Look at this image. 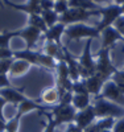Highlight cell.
<instances>
[{"instance_id":"31","label":"cell","mask_w":124,"mask_h":132,"mask_svg":"<svg viewBox=\"0 0 124 132\" xmlns=\"http://www.w3.org/2000/svg\"><path fill=\"white\" fill-rule=\"evenodd\" d=\"M114 132H124V119H119L114 124Z\"/></svg>"},{"instance_id":"6","label":"cell","mask_w":124,"mask_h":132,"mask_svg":"<svg viewBox=\"0 0 124 132\" xmlns=\"http://www.w3.org/2000/svg\"><path fill=\"white\" fill-rule=\"evenodd\" d=\"M100 98H104L110 102H114L124 108V94L119 90V87L115 85L114 81H107L102 89V94L99 95Z\"/></svg>"},{"instance_id":"21","label":"cell","mask_w":124,"mask_h":132,"mask_svg":"<svg viewBox=\"0 0 124 132\" xmlns=\"http://www.w3.org/2000/svg\"><path fill=\"white\" fill-rule=\"evenodd\" d=\"M28 25L30 27H35L37 29H40L42 33H45L48 30V27L45 24L44 19L41 17V15H29V21H28Z\"/></svg>"},{"instance_id":"14","label":"cell","mask_w":124,"mask_h":132,"mask_svg":"<svg viewBox=\"0 0 124 132\" xmlns=\"http://www.w3.org/2000/svg\"><path fill=\"white\" fill-rule=\"evenodd\" d=\"M41 102L44 104H46L48 107L55 106L60 103L61 99V91L58 90V87H50V89H46L42 94H41Z\"/></svg>"},{"instance_id":"9","label":"cell","mask_w":124,"mask_h":132,"mask_svg":"<svg viewBox=\"0 0 124 132\" xmlns=\"http://www.w3.org/2000/svg\"><path fill=\"white\" fill-rule=\"evenodd\" d=\"M95 118H96V115H95V111H94V106L90 104L87 108L81 110V111H77L74 123H75L77 127H79L81 129L86 131L90 126L94 123Z\"/></svg>"},{"instance_id":"40","label":"cell","mask_w":124,"mask_h":132,"mask_svg":"<svg viewBox=\"0 0 124 132\" xmlns=\"http://www.w3.org/2000/svg\"><path fill=\"white\" fill-rule=\"evenodd\" d=\"M121 11H123V13H124V4L121 5Z\"/></svg>"},{"instance_id":"25","label":"cell","mask_w":124,"mask_h":132,"mask_svg":"<svg viewBox=\"0 0 124 132\" xmlns=\"http://www.w3.org/2000/svg\"><path fill=\"white\" fill-rule=\"evenodd\" d=\"M70 7H69V3L66 2V0H55L54 2V12L57 13V15H63L67 9H69Z\"/></svg>"},{"instance_id":"26","label":"cell","mask_w":124,"mask_h":132,"mask_svg":"<svg viewBox=\"0 0 124 132\" xmlns=\"http://www.w3.org/2000/svg\"><path fill=\"white\" fill-rule=\"evenodd\" d=\"M15 58H8V60H0V74H8L11 65H12Z\"/></svg>"},{"instance_id":"12","label":"cell","mask_w":124,"mask_h":132,"mask_svg":"<svg viewBox=\"0 0 124 132\" xmlns=\"http://www.w3.org/2000/svg\"><path fill=\"white\" fill-rule=\"evenodd\" d=\"M65 29H66V25H63L61 23H57L55 25H53L52 28H49L46 32L44 33V40L55 42L57 45L62 46L63 44L61 41V37H62V35H65Z\"/></svg>"},{"instance_id":"13","label":"cell","mask_w":124,"mask_h":132,"mask_svg":"<svg viewBox=\"0 0 124 132\" xmlns=\"http://www.w3.org/2000/svg\"><path fill=\"white\" fill-rule=\"evenodd\" d=\"M0 96H3L7 103H12L13 106L17 107L19 103H21L24 99H27V96L22 94V91L15 89V87H7V89H2L0 90Z\"/></svg>"},{"instance_id":"11","label":"cell","mask_w":124,"mask_h":132,"mask_svg":"<svg viewBox=\"0 0 124 132\" xmlns=\"http://www.w3.org/2000/svg\"><path fill=\"white\" fill-rule=\"evenodd\" d=\"M40 54H41V50H33V49L15 50V53H13V58H15V60L27 61L29 65L40 66Z\"/></svg>"},{"instance_id":"41","label":"cell","mask_w":124,"mask_h":132,"mask_svg":"<svg viewBox=\"0 0 124 132\" xmlns=\"http://www.w3.org/2000/svg\"><path fill=\"white\" fill-rule=\"evenodd\" d=\"M66 2H69V0H66Z\"/></svg>"},{"instance_id":"22","label":"cell","mask_w":124,"mask_h":132,"mask_svg":"<svg viewBox=\"0 0 124 132\" xmlns=\"http://www.w3.org/2000/svg\"><path fill=\"white\" fill-rule=\"evenodd\" d=\"M40 66H44V68H48V69H55L57 61L41 52V54H40Z\"/></svg>"},{"instance_id":"3","label":"cell","mask_w":124,"mask_h":132,"mask_svg":"<svg viewBox=\"0 0 124 132\" xmlns=\"http://www.w3.org/2000/svg\"><path fill=\"white\" fill-rule=\"evenodd\" d=\"M50 112H52L54 123L57 124V127H58V126H62V124H71V123H74L75 115H77V110L73 107V104H67L66 106V104L58 103V104L50 107Z\"/></svg>"},{"instance_id":"28","label":"cell","mask_w":124,"mask_h":132,"mask_svg":"<svg viewBox=\"0 0 124 132\" xmlns=\"http://www.w3.org/2000/svg\"><path fill=\"white\" fill-rule=\"evenodd\" d=\"M7 87H12L9 78H8V74H0V90L7 89Z\"/></svg>"},{"instance_id":"7","label":"cell","mask_w":124,"mask_h":132,"mask_svg":"<svg viewBox=\"0 0 124 132\" xmlns=\"http://www.w3.org/2000/svg\"><path fill=\"white\" fill-rule=\"evenodd\" d=\"M100 12L103 15V20L100 21V24L96 27V29L99 32H102L106 28H108L112 23H115L123 13V11L120 5H110L107 8H100Z\"/></svg>"},{"instance_id":"33","label":"cell","mask_w":124,"mask_h":132,"mask_svg":"<svg viewBox=\"0 0 124 132\" xmlns=\"http://www.w3.org/2000/svg\"><path fill=\"white\" fill-rule=\"evenodd\" d=\"M65 132H85V131L81 129L79 127H77L74 123H71V124H69V127H67V129Z\"/></svg>"},{"instance_id":"39","label":"cell","mask_w":124,"mask_h":132,"mask_svg":"<svg viewBox=\"0 0 124 132\" xmlns=\"http://www.w3.org/2000/svg\"><path fill=\"white\" fill-rule=\"evenodd\" d=\"M3 3H4V4H5V5H8V4H9V3H11V2H9V0H3Z\"/></svg>"},{"instance_id":"27","label":"cell","mask_w":124,"mask_h":132,"mask_svg":"<svg viewBox=\"0 0 124 132\" xmlns=\"http://www.w3.org/2000/svg\"><path fill=\"white\" fill-rule=\"evenodd\" d=\"M13 53H15V50L9 49V48H0V60L13 58Z\"/></svg>"},{"instance_id":"35","label":"cell","mask_w":124,"mask_h":132,"mask_svg":"<svg viewBox=\"0 0 124 132\" xmlns=\"http://www.w3.org/2000/svg\"><path fill=\"white\" fill-rule=\"evenodd\" d=\"M93 3H95L96 5L99 4V3H110V0H91Z\"/></svg>"},{"instance_id":"5","label":"cell","mask_w":124,"mask_h":132,"mask_svg":"<svg viewBox=\"0 0 124 132\" xmlns=\"http://www.w3.org/2000/svg\"><path fill=\"white\" fill-rule=\"evenodd\" d=\"M99 33L100 32L96 28L85 25L83 23L67 25L65 29V36L69 40H74V41H79L82 38H94L99 36Z\"/></svg>"},{"instance_id":"16","label":"cell","mask_w":124,"mask_h":132,"mask_svg":"<svg viewBox=\"0 0 124 132\" xmlns=\"http://www.w3.org/2000/svg\"><path fill=\"white\" fill-rule=\"evenodd\" d=\"M103 32V45H102V49H106V48H110L111 45H114V44L118 41V40H123L121 35L114 28H106ZM124 41V40H123Z\"/></svg>"},{"instance_id":"19","label":"cell","mask_w":124,"mask_h":132,"mask_svg":"<svg viewBox=\"0 0 124 132\" xmlns=\"http://www.w3.org/2000/svg\"><path fill=\"white\" fill-rule=\"evenodd\" d=\"M69 7L70 8H79V9H86V11H96L100 9L95 3L91 0H69Z\"/></svg>"},{"instance_id":"38","label":"cell","mask_w":124,"mask_h":132,"mask_svg":"<svg viewBox=\"0 0 124 132\" xmlns=\"http://www.w3.org/2000/svg\"><path fill=\"white\" fill-rule=\"evenodd\" d=\"M4 5H5V4L3 3V0H0V8H4Z\"/></svg>"},{"instance_id":"42","label":"cell","mask_w":124,"mask_h":132,"mask_svg":"<svg viewBox=\"0 0 124 132\" xmlns=\"http://www.w3.org/2000/svg\"><path fill=\"white\" fill-rule=\"evenodd\" d=\"M53 2H55V0H53Z\"/></svg>"},{"instance_id":"36","label":"cell","mask_w":124,"mask_h":132,"mask_svg":"<svg viewBox=\"0 0 124 132\" xmlns=\"http://www.w3.org/2000/svg\"><path fill=\"white\" fill-rule=\"evenodd\" d=\"M114 2L116 3V5H123L124 4V0H114Z\"/></svg>"},{"instance_id":"4","label":"cell","mask_w":124,"mask_h":132,"mask_svg":"<svg viewBox=\"0 0 124 132\" xmlns=\"http://www.w3.org/2000/svg\"><path fill=\"white\" fill-rule=\"evenodd\" d=\"M116 71L118 70L112 65L111 58H110V48L102 49L99 52L98 61L95 62V74L107 82L110 79V77H112Z\"/></svg>"},{"instance_id":"15","label":"cell","mask_w":124,"mask_h":132,"mask_svg":"<svg viewBox=\"0 0 124 132\" xmlns=\"http://www.w3.org/2000/svg\"><path fill=\"white\" fill-rule=\"evenodd\" d=\"M85 82H86V87L90 95H99V93H102V89L106 83V81L98 77L96 74L88 77L87 79H85Z\"/></svg>"},{"instance_id":"8","label":"cell","mask_w":124,"mask_h":132,"mask_svg":"<svg viewBox=\"0 0 124 132\" xmlns=\"http://www.w3.org/2000/svg\"><path fill=\"white\" fill-rule=\"evenodd\" d=\"M17 37H21L22 40L27 42V49H33L36 46V44L41 38H44V33L40 29L35 28V27L28 25L24 29L17 30Z\"/></svg>"},{"instance_id":"1","label":"cell","mask_w":124,"mask_h":132,"mask_svg":"<svg viewBox=\"0 0 124 132\" xmlns=\"http://www.w3.org/2000/svg\"><path fill=\"white\" fill-rule=\"evenodd\" d=\"M94 106V111L96 118H120L124 115V108L120 107L119 104L110 102L104 98H98Z\"/></svg>"},{"instance_id":"2","label":"cell","mask_w":124,"mask_h":132,"mask_svg":"<svg viewBox=\"0 0 124 132\" xmlns=\"http://www.w3.org/2000/svg\"><path fill=\"white\" fill-rule=\"evenodd\" d=\"M102 13L100 9L96 11H86V9H79V8H69L63 15L60 16V21L58 23L63 24V25H71V24H79L83 21L88 20L91 16Z\"/></svg>"},{"instance_id":"24","label":"cell","mask_w":124,"mask_h":132,"mask_svg":"<svg viewBox=\"0 0 124 132\" xmlns=\"http://www.w3.org/2000/svg\"><path fill=\"white\" fill-rule=\"evenodd\" d=\"M71 93H73V94H86V95H90L88 91H87L85 79H79V81H77V82H73Z\"/></svg>"},{"instance_id":"30","label":"cell","mask_w":124,"mask_h":132,"mask_svg":"<svg viewBox=\"0 0 124 132\" xmlns=\"http://www.w3.org/2000/svg\"><path fill=\"white\" fill-rule=\"evenodd\" d=\"M115 27H116V30L121 35V37H124V17H119L115 21Z\"/></svg>"},{"instance_id":"29","label":"cell","mask_w":124,"mask_h":132,"mask_svg":"<svg viewBox=\"0 0 124 132\" xmlns=\"http://www.w3.org/2000/svg\"><path fill=\"white\" fill-rule=\"evenodd\" d=\"M40 8H41V11H50L54 8V2L53 0H41Z\"/></svg>"},{"instance_id":"20","label":"cell","mask_w":124,"mask_h":132,"mask_svg":"<svg viewBox=\"0 0 124 132\" xmlns=\"http://www.w3.org/2000/svg\"><path fill=\"white\" fill-rule=\"evenodd\" d=\"M41 17L44 19L45 24H46L48 29L52 28L53 25H55L60 21V15H57L54 12V9H50V11H42L41 12Z\"/></svg>"},{"instance_id":"17","label":"cell","mask_w":124,"mask_h":132,"mask_svg":"<svg viewBox=\"0 0 124 132\" xmlns=\"http://www.w3.org/2000/svg\"><path fill=\"white\" fill-rule=\"evenodd\" d=\"M30 69V65L27 61H22V60H13L12 65H11V69L9 73L12 77H21L28 73V70Z\"/></svg>"},{"instance_id":"10","label":"cell","mask_w":124,"mask_h":132,"mask_svg":"<svg viewBox=\"0 0 124 132\" xmlns=\"http://www.w3.org/2000/svg\"><path fill=\"white\" fill-rule=\"evenodd\" d=\"M91 41H93V38H88L87 40L82 56L79 57V60H78V63H79L81 68L86 69L91 75H94L95 74V61L93 60L91 50H90V49H91Z\"/></svg>"},{"instance_id":"34","label":"cell","mask_w":124,"mask_h":132,"mask_svg":"<svg viewBox=\"0 0 124 132\" xmlns=\"http://www.w3.org/2000/svg\"><path fill=\"white\" fill-rule=\"evenodd\" d=\"M5 120L0 118V132H5Z\"/></svg>"},{"instance_id":"23","label":"cell","mask_w":124,"mask_h":132,"mask_svg":"<svg viewBox=\"0 0 124 132\" xmlns=\"http://www.w3.org/2000/svg\"><path fill=\"white\" fill-rule=\"evenodd\" d=\"M20 115L16 114V116H13L12 119L7 120L5 123V132H17L19 127H20Z\"/></svg>"},{"instance_id":"18","label":"cell","mask_w":124,"mask_h":132,"mask_svg":"<svg viewBox=\"0 0 124 132\" xmlns=\"http://www.w3.org/2000/svg\"><path fill=\"white\" fill-rule=\"evenodd\" d=\"M71 104L77 111H81V110H85L91 104V99H90V95L86 94H73Z\"/></svg>"},{"instance_id":"32","label":"cell","mask_w":124,"mask_h":132,"mask_svg":"<svg viewBox=\"0 0 124 132\" xmlns=\"http://www.w3.org/2000/svg\"><path fill=\"white\" fill-rule=\"evenodd\" d=\"M5 106H7V101L3 96H0V118L2 119H4V108H5Z\"/></svg>"},{"instance_id":"37","label":"cell","mask_w":124,"mask_h":132,"mask_svg":"<svg viewBox=\"0 0 124 132\" xmlns=\"http://www.w3.org/2000/svg\"><path fill=\"white\" fill-rule=\"evenodd\" d=\"M29 2H30V3H36V4H40V2H41V0H29Z\"/></svg>"}]
</instances>
